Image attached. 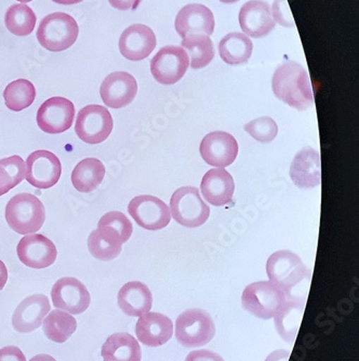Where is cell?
I'll return each mask as SVG.
<instances>
[{"label": "cell", "instance_id": "obj_38", "mask_svg": "<svg viewBox=\"0 0 359 361\" xmlns=\"http://www.w3.org/2000/svg\"><path fill=\"white\" fill-rule=\"evenodd\" d=\"M185 361H224L222 357L208 350H194L186 357Z\"/></svg>", "mask_w": 359, "mask_h": 361}, {"label": "cell", "instance_id": "obj_7", "mask_svg": "<svg viewBox=\"0 0 359 361\" xmlns=\"http://www.w3.org/2000/svg\"><path fill=\"white\" fill-rule=\"evenodd\" d=\"M170 210L178 224L190 228L202 226L210 216V208L202 200L200 190L193 186H184L174 192Z\"/></svg>", "mask_w": 359, "mask_h": 361}, {"label": "cell", "instance_id": "obj_8", "mask_svg": "<svg viewBox=\"0 0 359 361\" xmlns=\"http://www.w3.org/2000/svg\"><path fill=\"white\" fill-rule=\"evenodd\" d=\"M113 127V117L109 109L102 105L91 104L79 111L75 133L85 143L97 145L111 135Z\"/></svg>", "mask_w": 359, "mask_h": 361}, {"label": "cell", "instance_id": "obj_15", "mask_svg": "<svg viewBox=\"0 0 359 361\" xmlns=\"http://www.w3.org/2000/svg\"><path fill=\"white\" fill-rule=\"evenodd\" d=\"M200 155L208 165L225 168L232 165L238 155V143L230 133L214 131L200 143Z\"/></svg>", "mask_w": 359, "mask_h": 361}, {"label": "cell", "instance_id": "obj_40", "mask_svg": "<svg viewBox=\"0 0 359 361\" xmlns=\"http://www.w3.org/2000/svg\"><path fill=\"white\" fill-rule=\"evenodd\" d=\"M109 1L111 7L115 8V9L127 11V10L137 9L142 0H109Z\"/></svg>", "mask_w": 359, "mask_h": 361}, {"label": "cell", "instance_id": "obj_1", "mask_svg": "<svg viewBox=\"0 0 359 361\" xmlns=\"http://www.w3.org/2000/svg\"><path fill=\"white\" fill-rule=\"evenodd\" d=\"M267 271L269 281L283 290L288 301L305 306L312 271L300 257L289 250L277 251L269 257Z\"/></svg>", "mask_w": 359, "mask_h": 361}, {"label": "cell", "instance_id": "obj_35", "mask_svg": "<svg viewBox=\"0 0 359 361\" xmlns=\"http://www.w3.org/2000/svg\"><path fill=\"white\" fill-rule=\"evenodd\" d=\"M111 226L115 231L118 232L123 238V243L129 240L130 237L133 233V223L130 222L129 219L119 211H111L105 213L104 216L99 221L97 226Z\"/></svg>", "mask_w": 359, "mask_h": 361}, {"label": "cell", "instance_id": "obj_13", "mask_svg": "<svg viewBox=\"0 0 359 361\" xmlns=\"http://www.w3.org/2000/svg\"><path fill=\"white\" fill-rule=\"evenodd\" d=\"M52 303L71 315H80L88 310L91 297L86 286L74 277L61 278L51 290Z\"/></svg>", "mask_w": 359, "mask_h": 361}, {"label": "cell", "instance_id": "obj_23", "mask_svg": "<svg viewBox=\"0 0 359 361\" xmlns=\"http://www.w3.org/2000/svg\"><path fill=\"white\" fill-rule=\"evenodd\" d=\"M290 178L302 190L320 185V159L315 149L304 147L295 156L290 167Z\"/></svg>", "mask_w": 359, "mask_h": 361}, {"label": "cell", "instance_id": "obj_19", "mask_svg": "<svg viewBox=\"0 0 359 361\" xmlns=\"http://www.w3.org/2000/svg\"><path fill=\"white\" fill-rule=\"evenodd\" d=\"M157 39L149 26L135 24L123 30L119 39V50L127 60H144L150 56L156 48Z\"/></svg>", "mask_w": 359, "mask_h": 361}, {"label": "cell", "instance_id": "obj_6", "mask_svg": "<svg viewBox=\"0 0 359 361\" xmlns=\"http://www.w3.org/2000/svg\"><path fill=\"white\" fill-rule=\"evenodd\" d=\"M214 334L216 326L214 319L205 310H185L176 319V340L185 348L207 345L214 338Z\"/></svg>", "mask_w": 359, "mask_h": 361}, {"label": "cell", "instance_id": "obj_44", "mask_svg": "<svg viewBox=\"0 0 359 361\" xmlns=\"http://www.w3.org/2000/svg\"><path fill=\"white\" fill-rule=\"evenodd\" d=\"M30 361H56L54 357L49 356V355L42 354L37 355V356L32 357Z\"/></svg>", "mask_w": 359, "mask_h": 361}, {"label": "cell", "instance_id": "obj_43", "mask_svg": "<svg viewBox=\"0 0 359 361\" xmlns=\"http://www.w3.org/2000/svg\"><path fill=\"white\" fill-rule=\"evenodd\" d=\"M8 281V269L5 263L0 259V291L5 288Z\"/></svg>", "mask_w": 359, "mask_h": 361}, {"label": "cell", "instance_id": "obj_11", "mask_svg": "<svg viewBox=\"0 0 359 361\" xmlns=\"http://www.w3.org/2000/svg\"><path fill=\"white\" fill-rule=\"evenodd\" d=\"M75 118V106L72 101L54 97L42 103L37 111L38 127L49 135H60L71 129Z\"/></svg>", "mask_w": 359, "mask_h": 361}, {"label": "cell", "instance_id": "obj_25", "mask_svg": "<svg viewBox=\"0 0 359 361\" xmlns=\"http://www.w3.org/2000/svg\"><path fill=\"white\" fill-rule=\"evenodd\" d=\"M123 240L111 226H97L88 238V250L93 257L103 262L113 261L123 250Z\"/></svg>", "mask_w": 359, "mask_h": 361}, {"label": "cell", "instance_id": "obj_5", "mask_svg": "<svg viewBox=\"0 0 359 361\" xmlns=\"http://www.w3.org/2000/svg\"><path fill=\"white\" fill-rule=\"evenodd\" d=\"M287 301L283 290L269 281L251 283L243 290L241 297L243 307L251 315L264 320L275 317Z\"/></svg>", "mask_w": 359, "mask_h": 361}, {"label": "cell", "instance_id": "obj_46", "mask_svg": "<svg viewBox=\"0 0 359 361\" xmlns=\"http://www.w3.org/2000/svg\"><path fill=\"white\" fill-rule=\"evenodd\" d=\"M221 3L224 4H234L237 3V1H239V0H220Z\"/></svg>", "mask_w": 359, "mask_h": 361}, {"label": "cell", "instance_id": "obj_28", "mask_svg": "<svg viewBox=\"0 0 359 361\" xmlns=\"http://www.w3.org/2000/svg\"><path fill=\"white\" fill-rule=\"evenodd\" d=\"M252 50V42L243 32L227 34L219 44L221 59L230 65L248 62Z\"/></svg>", "mask_w": 359, "mask_h": 361}, {"label": "cell", "instance_id": "obj_42", "mask_svg": "<svg viewBox=\"0 0 359 361\" xmlns=\"http://www.w3.org/2000/svg\"><path fill=\"white\" fill-rule=\"evenodd\" d=\"M290 358V352L285 350H275L267 357L265 361H288Z\"/></svg>", "mask_w": 359, "mask_h": 361}, {"label": "cell", "instance_id": "obj_14", "mask_svg": "<svg viewBox=\"0 0 359 361\" xmlns=\"http://www.w3.org/2000/svg\"><path fill=\"white\" fill-rule=\"evenodd\" d=\"M16 253L25 267L35 269L51 267L58 257L56 245L40 234L24 236L18 243Z\"/></svg>", "mask_w": 359, "mask_h": 361}, {"label": "cell", "instance_id": "obj_4", "mask_svg": "<svg viewBox=\"0 0 359 361\" xmlns=\"http://www.w3.org/2000/svg\"><path fill=\"white\" fill-rule=\"evenodd\" d=\"M78 34V24L73 16L56 12L49 14L40 22L37 40L48 51L62 52L76 42Z\"/></svg>", "mask_w": 359, "mask_h": 361}, {"label": "cell", "instance_id": "obj_29", "mask_svg": "<svg viewBox=\"0 0 359 361\" xmlns=\"http://www.w3.org/2000/svg\"><path fill=\"white\" fill-rule=\"evenodd\" d=\"M304 305L287 301L275 315L276 330L285 342L293 343L299 334Z\"/></svg>", "mask_w": 359, "mask_h": 361}, {"label": "cell", "instance_id": "obj_20", "mask_svg": "<svg viewBox=\"0 0 359 361\" xmlns=\"http://www.w3.org/2000/svg\"><path fill=\"white\" fill-rule=\"evenodd\" d=\"M50 302L44 294H34L24 299L14 310L12 326L20 334H30L42 326L50 312Z\"/></svg>", "mask_w": 359, "mask_h": 361}, {"label": "cell", "instance_id": "obj_33", "mask_svg": "<svg viewBox=\"0 0 359 361\" xmlns=\"http://www.w3.org/2000/svg\"><path fill=\"white\" fill-rule=\"evenodd\" d=\"M5 23L11 34L20 37L32 34L36 25V14L23 4L12 5L7 10Z\"/></svg>", "mask_w": 359, "mask_h": 361}, {"label": "cell", "instance_id": "obj_10", "mask_svg": "<svg viewBox=\"0 0 359 361\" xmlns=\"http://www.w3.org/2000/svg\"><path fill=\"white\" fill-rule=\"evenodd\" d=\"M128 212L139 226L147 231L165 228L171 220L169 207L151 195H141L133 198L128 206Z\"/></svg>", "mask_w": 359, "mask_h": 361}, {"label": "cell", "instance_id": "obj_16", "mask_svg": "<svg viewBox=\"0 0 359 361\" xmlns=\"http://www.w3.org/2000/svg\"><path fill=\"white\" fill-rule=\"evenodd\" d=\"M137 93V80L127 72L111 73L101 85V99L109 109L128 106L135 100Z\"/></svg>", "mask_w": 359, "mask_h": 361}, {"label": "cell", "instance_id": "obj_17", "mask_svg": "<svg viewBox=\"0 0 359 361\" xmlns=\"http://www.w3.org/2000/svg\"><path fill=\"white\" fill-rule=\"evenodd\" d=\"M174 25L182 39L190 35L211 36L214 32V13L206 6L190 4L180 10Z\"/></svg>", "mask_w": 359, "mask_h": 361}, {"label": "cell", "instance_id": "obj_45", "mask_svg": "<svg viewBox=\"0 0 359 361\" xmlns=\"http://www.w3.org/2000/svg\"><path fill=\"white\" fill-rule=\"evenodd\" d=\"M52 1L59 4V5L70 6L76 5V4L81 3V1H84V0H52Z\"/></svg>", "mask_w": 359, "mask_h": 361}, {"label": "cell", "instance_id": "obj_26", "mask_svg": "<svg viewBox=\"0 0 359 361\" xmlns=\"http://www.w3.org/2000/svg\"><path fill=\"white\" fill-rule=\"evenodd\" d=\"M101 355L104 361H141L142 358L139 343L125 332L109 336L103 344Z\"/></svg>", "mask_w": 359, "mask_h": 361}, {"label": "cell", "instance_id": "obj_30", "mask_svg": "<svg viewBox=\"0 0 359 361\" xmlns=\"http://www.w3.org/2000/svg\"><path fill=\"white\" fill-rule=\"evenodd\" d=\"M77 322L73 315L63 310H52L44 322V334L52 342L63 344L75 334Z\"/></svg>", "mask_w": 359, "mask_h": 361}, {"label": "cell", "instance_id": "obj_2", "mask_svg": "<svg viewBox=\"0 0 359 361\" xmlns=\"http://www.w3.org/2000/svg\"><path fill=\"white\" fill-rule=\"evenodd\" d=\"M274 94L285 104L298 111L314 105V95L308 71L296 61L284 63L274 73Z\"/></svg>", "mask_w": 359, "mask_h": 361}, {"label": "cell", "instance_id": "obj_21", "mask_svg": "<svg viewBox=\"0 0 359 361\" xmlns=\"http://www.w3.org/2000/svg\"><path fill=\"white\" fill-rule=\"evenodd\" d=\"M135 334L144 345L158 348L172 338L174 324L167 316L149 312L138 320Z\"/></svg>", "mask_w": 359, "mask_h": 361}, {"label": "cell", "instance_id": "obj_22", "mask_svg": "<svg viewBox=\"0 0 359 361\" xmlns=\"http://www.w3.org/2000/svg\"><path fill=\"white\" fill-rule=\"evenodd\" d=\"M200 190L209 204L217 207L225 206L230 204L234 195V180L224 168L211 169L202 178Z\"/></svg>", "mask_w": 359, "mask_h": 361}, {"label": "cell", "instance_id": "obj_47", "mask_svg": "<svg viewBox=\"0 0 359 361\" xmlns=\"http://www.w3.org/2000/svg\"><path fill=\"white\" fill-rule=\"evenodd\" d=\"M18 1H20V3L22 4H28L30 3V1H32V0H18Z\"/></svg>", "mask_w": 359, "mask_h": 361}, {"label": "cell", "instance_id": "obj_37", "mask_svg": "<svg viewBox=\"0 0 359 361\" xmlns=\"http://www.w3.org/2000/svg\"><path fill=\"white\" fill-rule=\"evenodd\" d=\"M272 10H273L272 16H274V19L277 23L285 26V27L295 26V21L292 18L291 10H290L287 0H275Z\"/></svg>", "mask_w": 359, "mask_h": 361}, {"label": "cell", "instance_id": "obj_18", "mask_svg": "<svg viewBox=\"0 0 359 361\" xmlns=\"http://www.w3.org/2000/svg\"><path fill=\"white\" fill-rule=\"evenodd\" d=\"M239 24L245 35L262 38L275 28L271 7L263 0H250L241 7Z\"/></svg>", "mask_w": 359, "mask_h": 361}, {"label": "cell", "instance_id": "obj_41", "mask_svg": "<svg viewBox=\"0 0 359 361\" xmlns=\"http://www.w3.org/2000/svg\"><path fill=\"white\" fill-rule=\"evenodd\" d=\"M13 188V183H12L9 174L0 166V196L7 194Z\"/></svg>", "mask_w": 359, "mask_h": 361}, {"label": "cell", "instance_id": "obj_9", "mask_svg": "<svg viewBox=\"0 0 359 361\" xmlns=\"http://www.w3.org/2000/svg\"><path fill=\"white\" fill-rule=\"evenodd\" d=\"M190 66V59L181 47L166 46L151 61V73L156 81L171 86L183 78Z\"/></svg>", "mask_w": 359, "mask_h": 361}, {"label": "cell", "instance_id": "obj_39", "mask_svg": "<svg viewBox=\"0 0 359 361\" xmlns=\"http://www.w3.org/2000/svg\"><path fill=\"white\" fill-rule=\"evenodd\" d=\"M0 361H26V358L19 348L7 346L0 350Z\"/></svg>", "mask_w": 359, "mask_h": 361}, {"label": "cell", "instance_id": "obj_36", "mask_svg": "<svg viewBox=\"0 0 359 361\" xmlns=\"http://www.w3.org/2000/svg\"><path fill=\"white\" fill-rule=\"evenodd\" d=\"M0 166L8 172L14 188L19 185L26 176V164L20 156H11L0 160Z\"/></svg>", "mask_w": 359, "mask_h": 361}, {"label": "cell", "instance_id": "obj_24", "mask_svg": "<svg viewBox=\"0 0 359 361\" xmlns=\"http://www.w3.org/2000/svg\"><path fill=\"white\" fill-rule=\"evenodd\" d=\"M118 305L126 315L141 317L152 310L151 290L141 281H130L119 290Z\"/></svg>", "mask_w": 359, "mask_h": 361}, {"label": "cell", "instance_id": "obj_31", "mask_svg": "<svg viewBox=\"0 0 359 361\" xmlns=\"http://www.w3.org/2000/svg\"><path fill=\"white\" fill-rule=\"evenodd\" d=\"M186 50L190 66L194 70H200L210 64L214 58V42L207 35H190L183 38L181 42Z\"/></svg>", "mask_w": 359, "mask_h": 361}, {"label": "cell", "instance_id": "obj_32", "mask_svg": "<svg viewBox=\"0 0 359 361\" xmlns=\"http://www.w3.org/2000/svg\"><path fill=\"white\" fill-rule=\"evenodd\" d=\"M36 97L35 86L28 79L12 81L4 91L5 104L10 111H22L34 103Z\"/></svg>", "mask_w": 359, "mask_h": 361}, {"label": "cell", "instance_id": "obj_3", "mask_svg": "<svg viewBox=\"0 0 359 361\" xmlns=\"http://www.w3.org/2000/svg\"><path fill=\"white\" fill-rule=\"evenodd\" d=\"M6 221L21 235L37 233L46 221V209L39 198L28 192L12 197L6 206Z\"/></svg>", "mask_w": 359, "mask_h": 361}, {"label": "cell", "instance_id": "obj_27", "mask_svg": "<svg viewBox=\"0 0 359 361\" xmlns=\"http://www.w3.org/2000/svg\"><path fill=\"white\" fill-rule=\"evenodd\" d=\"M105 176V167L97 158H86L77 164L72 172L73 186L80 192H91L102 183Z\"/></svg>", "mask_w": 359, "mask_h": 361}, {"label": "cell", "instance_id": "obj_34", "mask_svg": "<svg viewBox=\"0 0 359 361\" xmlns=\"http://www.w3.org/2000/svg\"><path fill=\"white\" fill-rule=\"evenodd\" d=\"M245 131L261 143H271L279 135V126L269 116L260 117L245 125Z\"/></svg>", "mask_w": 359, "mask_h": 361}, {"label": "cell", "instance_id": "obj_12", "mask_svg": "<svg viewBox=\"0 0 359 361\" xmlns=\"http://www.w3.org/2000/svg\"><path fill=\"white\" fill-rule=\"evenodd\" d=\"M25 178L30 185L39 190L54 188L62 174L60 159L51 152L39 149L26 159Z\"/></svg>", "mask_w": 359, "mask_h": 361}]
</instances>
